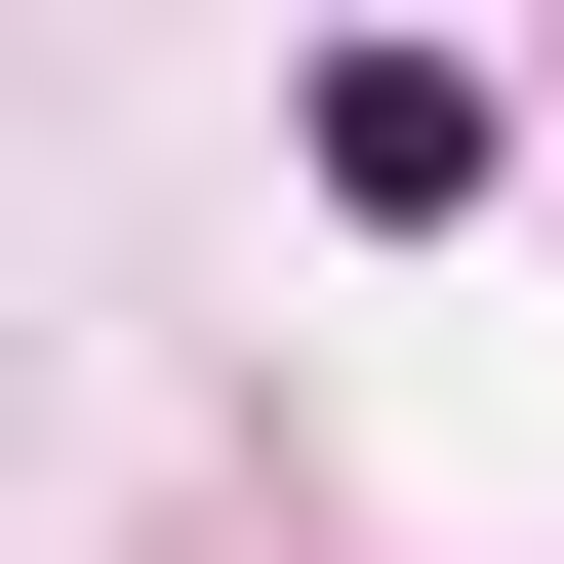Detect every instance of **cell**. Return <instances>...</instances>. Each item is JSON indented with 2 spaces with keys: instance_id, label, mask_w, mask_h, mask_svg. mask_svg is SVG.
Returning a JSON list of instances; mask_svg holds the SVG:
<instances>
[{
  "instance_id": "1",
  "label": "cell",
  "mask_w": 564,
  "mask_h": 564,
  "mask_svg": "<svg viewBox=\"0 0 564 564\" xmlns=\"http://www.w3.org/2000/svg\"><path fill=\"white\" fill-rule=\"evenodd\" d=\"M484 162H524V121H484V41H323V202H403V242H444Z\"/></svg>"
}]
</instances>
